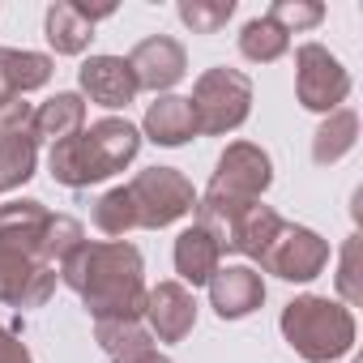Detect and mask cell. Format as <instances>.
<instances>
[{
    "label": "cell",
    "mask_w": 363,
    "mask_h": 363,
    "mask_svg": "<svg viewBox=\"0 0 363 363\" xmlns=\"http://www.w3.org/2000/svg\"><path fill=\"white\" fill-rule=\"evenodd\" d=\"M60 282L73 286L94 320H141L145 308V269L141 252L124 240L82 244L60 261Z\"/></svg>",
    "instance_id": "6da1fadb"
},
{
    "label": "cell",
    "mask_w": 363,
    "mask_h": 363,
    "mask_svg": "<svg viewBox=\"0 0 363 363\" xmlns=\"http://www.w3.org/2000/svg\"><path fill=\"white\" fill-rule=\"evenodd\" d=\"M48 218V206L30 197L0 206V303L43 308L52 299L60 274L43 261Z\"/></svg>",
    "instance_id": "7a4b0ae2"
},
{
    "label": "cell",
    "mask_w": 363,
    "mask_h": 363,
    "mask_svg": "<svg viewBox=\"0 0 363 363\" xmlns=\"http://www.w3.org/2000/svg\"><path fill=\"white\" fill-rule=\"evenodd\" d=\"M137 150H141V133L128 120L107 116V120H99V124L65 137V141H56L52 154H48V167H52L56 184L90 189V184H99V179L124 171L137 158Z\"/></svg>",
    "instance_id": "3957f363"
},
{
    "label": "cell",
    "mask_w": 363,
    "mask_h": 363,
    "mask_svg": "<svg viewBox=\"0 0 363 363\" xmlns=\"http://www.w3.org/2000/svg\"><path fill=\"white\" fill-rule=\"evenodd\" d=\"M269 184H274V162L261 145H252V141L227 145L210 175L206 197H197V227H206L223 244V231L231 227V218L240 210H248L252 201H261V193Z\"/></svg>",
    "instance_id": "277c9868"
},
{
    "label": "cell",
    "mask_w": 363,
    "mask_h": 363,
    "mask_svg": "<svg viewBox=\"0 0 363 363\" xmlns=\"http://www.w3.org/2000/svg\"><path fill=\"white\" fill-rule=\"evenodd\" d=\"M282 337L308 363H333L354 350V312L325 295H299L282 308Z\"/></svg>",
    "instance_id": "5b68a950"
},
{
    "label": "cell",
    "mask_w": 363,
    "mask_h": 363,
    "mask_svg": "<svg viewBox=\"0 0 363 363\" xmlns=\"http://www.w3.org/2000/svg\"><path fill=\"white\" fill-rule=\"evenodd\" d=\"M193 120L201 137H223L235 133L248 111H252V82L240 69H206L193 86Z\"/></svg>",
    "instance_id": "8992f818"
},
{
    "label": "cell",
    "mask_w": 363,
    "mask_h": 363,
    "mask_svg": "<svg viewBox=\"0 0 363 363\" xmlns=\"http://www.w3.org/2000/svg\"><path fill=\"white\" fill-rule=\"evenodd\" d=\"M128 201H133V218L137 227H171L179 223L184 214L197 210V193L184 175H179L175 167H145L133 175V184H124Z\"/></svg>",
    "instance_id": "52a82bcc"
},
{
    "label": "cell",
    "mask_w": 363,
    "mask_h": 363,
    "mask_svg": "<svg viewBox=\"0 0 363 363\" xmlns=\"http://www.w3.org/2000/svg\"><path fill=\"white\" fill-rule=\"evenodd\" d=\"M39 162V137H35V107L26 99H13L0 107V193L22 189Z\"/></svg>",
    "instance_id": "ba28073f"
},
{
    "label": "cell",
    "mask_w": 363,
    "mask_h": 363,
    "mask_svg": "<svg viewBox=\"0 0 363 363\" xmlns=\"http://www.w3.org/2000/svg\"><path fill=\"white\" fill-rule=\"evenodd\" d=\"M295 94L308 111H337L350 94V73L342 69V60L320 48V43H303L295 52Z\"/></svg>",
    "instance_id": "9c48e42d"
},
{
    "label": "cell",
    "mask_w": 363,
    "mask_h": 363,
    "mask_svg": "<svg viewBox=\"0 0 363 363\" xmlns=\"http://www.w3.org/2000/svg\"><path fill=\"white\" fill-rule=\"evenodd\" d=\"M325 265H329V244L316 231L291 227V223H282L261 252V269L282 282H312Z\"/></svg>",
    "instance_id": "30bf717a"
},
{
    "label": "cell",
    "mask_w": 363,
    "mask_h": 363,
    "mask_svg": "<svg viewBox=\"0 0 363 363\" xmlns=\"http://www.w3.org/2000/svg\"><path fill=\"white\" fill-rule=\"evenodd\" d=\"M150 337L158 342H184L197 325V299L184 282H158L145 291V308H141Z\"/></svg>",
    "instance_id": "8fae6325"
},
{
    "label": "cell",
    "mask_w": 363,
    "mask_h": 363,
    "mask_svg": "<svg viewBox=\"0 0 363 363\" xmlns=\"http://www.w3.org/2000/svg\"><path fill=\"white\" fill-rule=\"evenodd\" d=\"M116 5H77V0H56L43 18V35L56 48V56H82L94 39V22L111 18Z\"/></svg>",
    "instance_id": "7c38bea8"
},
{
    "label": "cell",
    "mask_w": 363,
    "mask_h": 363,
    "mask_svg": "<svg viewBox=\"0 0 363 363\" xmlns=\"http://www.w3.org/2000/svg\"><path fill=\"white\" fill-rule=\"evenodd\" d=\"M128 69L137 77V90H154V94H167L179 77L189 73V56L175 39L167 35H154V39H141L133 52H128Z\"/></svg>",
    "instance_id": "4fadbf2b"
},
{
    "label": "cell",
    "mask_w": 363,
    "mask_h": 363,
    "mask_svg": "<svg viewBox=\"0 0 363 363\" xmlns=\"http://www.w3.org/2000/svg\"><path fill=\"white\" fill-rule=\"evenodd\" d=\"M77 82L90 94V103L111 107V111L116 107H128L137 99V77H133V69H128L124 56H90L77 69Z\"/></svg>",
    "instance_id": "5bb4252c"
},
{
    "label": "cell",
    "mask_w": 363,
    "mask_h": 363,
    "mask_svg": "<svg viewBox=\"0 0 363 363\" xmlns=\"http://www.w3.org/2000/svg\"><path fill=\"white\" fill-rule=\"evenodd\" d=\"M265 303V282L252 265H227L210 278V308L223 320H240Z\"/></svg>",
    "instance_id": "9a60e30c"
},
{
    "label": "cell",
    "mask_w": 363,
    "mask_h": 363,
    "mask_svg": "<svg viewBox=\"0 0 363 363\" xmlns=\"http://www.w3.org/2000/svg\"><path fill=\"white\" fill-rule=\"evenodd\" d=\"M223 269V244L218 235H210L206 227H189L175 235V274L193 282V286H210V278Z\"/></svg>",
    "instance_id": "2e32d148"
},
{
    "label": "cell",
    "mask_w": 363,
    "mask_h": 363,
    "mask_svg": "<svg viewBox=\"0 0 363 363\" xmlns=\"http://www.w3.org/2000/svg\"><path fill=\"white\" fill-rule=\"evenodd\" d=\"M52 82V56L22 52V48H0V107L39 90Z\"/></svg>",
    "instance_id": "e0dca14e"
},
{
    "label": "cell",
    "mask_w": 363,
    "mask_h": 363,
    "mask_svg": "<svg viewBox=\"0 0 363 363\" xmlns=\"http://www.w3.org/2000/svg\"><path fill=\"white\" fill-rule=\"evenodd\" d=\"M278 227H282V218H278L269 206L252 201V206L240 210V214L231 218V227L223 231V252H244V257L261 261V252H265V244L274 240Z\"/></svg>",
    "instance_id": "ac0fdd59"
},
{
    "label": "cell",
    "mask_w": 363,
    "mask_h": 363,
    "mask_svg": "<svg viewBox=\"0 0 363 363\" xmlns=\"http://www.w3.org/2000/svg\"><path fill=\"white\" fill-rule=\"evenodd\" d=\"M145 137L154 145H184L189 137H197V120H193V107L189 99L179 94H162L145 107Z\"/></svg>",
    "instance_id": "d6986e66"
},
{
    "label": "cell",
    "mask_w": 363,
    "mask_h": 363,
    "mask_svg": "<svg viewBox=\"0 0 363 363\" xmlns=\"http://www.w3.org/2000/svg\"><path fill=\"white\" fill-rule=\"evenodd\" d=\"M94 342L111 363H141L154 350V337L141 320H94Z\"/></svg>",
    "instance_id": "ffe728a7"
},
{
    "label": "cell",
    "mask_w": 363,
    "mask_h": 363,
    "mask_svg": "<svg viewBox=\"0 0 363 363\" xmlns=\"http://www.w3.org/2000/svg\"><path fill=\"white\" fill-rule=\"evenodd\" d=\"M82 128H86V103H82V94H56L43 107H35V137L39 141L56 145V141H65V137H73Z\"/></svg>",
    "instance_id": "44dd1931"
},
{
    "label": "cell",
    "mask_w": 363,
    "mask_h": 363,
    "mask_svg": "<svg viewBox=\"0 0 363 363\" xmlns=\"http://www.w3.org/2000/svg\"><path fill=\"white\" fill-rule=\"evenodd\" d=\"M354 141H359V116H354L350 107H337V111H329L325 124L316 128V137H312V158H316L320 167H329V162L346 158V154L354 150Z\"/></svg>",
    "instance_id": "7402d4cb"
},
{
    "label": "cell",
    "mask_w": 363,
    "mask_h": 363,
    "mask_svg": "<svg viewBox=\"0 0 363 363\" xmlns=\"http://www.w3.org/2000/svg\"><path fill=\"white\" fill-rule=\"evenodd\" d=\"M286 48H291V35L278 30L269 18H252V22L240 30V52H244V60H252V65H274V60L286 56Z\"/></svg>",
    "instance_id": "603a6c76"
},
{
    "label": "cell",
    "mask_w": 363,
    "mask_h": 363,
    "mask_svg": "<svg viewBox=\"0 0 363 363\" xmlns=\"http://www.w3.org/2000/svg\"><path fill=\"white\" fill-rule=\"evenodd\" d=\"M235 13V0H179V22L193 35H218Z\"/></svg>",
    "instance_id": "cb8c5ba5"
},
{
    "label": "cell",
    "mask_w": 363,
    "mask_h": 363,
    "mask_svg": "<svg viewBox=\"0 0 363 363\" xmlns=\"http://www.w3.org/2000/svg\"><path fill=\"white\" fill-rule=\"evenodd\" d=\"M82 244H86V231H82L77 218H69V214H52V218H48V231H43V261H48L52 269H60V261H65L69 252H77Z\"/></svg>",
    "instance_id": "d4e9b609"
},
{
    "label": "cell",
    "mask_w": 363,
    "mask_h": 363,
    "mask_svg": "<svg viewBox=\"0 0 363 363\" xmlns=\"http://www.w3.org/2000/svg\"><path fill=\"white\" fill-rule=\"evenodd\" d=\"M265 18H269L278 30L299 35V30H312V26L325 22V5H316V0H274Z\"/></svg>",
    "instance_id": "484cf974"
},
{
    "label": "cell",
    "mask_w": 363,
    "mask_h": 363,
    "mask_svg": "<svg viewBox=\"0 0 363 363\" xmlns=\"http://www.w3.org/2000/svg\"><path fill=\"white\" fill-rule=\"evenodd\" d=\"M94 227H99L103 235H128V231L137 227L133 201H128L124 189H111V193H103V197L94 201Z\"/></svg>",
    "instance_id": "4316f807"
},
{
    "label": "cell",
    "mask_w": 363,
    "mask_h": 363,
    "mask_svg": "<svg viewBox=\"0 0 363 363\" xmlns=\"http://www.w3.org/2000/svg\"><path fill=\"white\" fill-rule=\"evenodd\" d=\"M354 261H359V235L346 240L342 248V274H337V286L346 295V303H359V282H354Z\"/></svg>",
    "instance_id": "83f0119b"
},
{
    "label": "cell",
    "mask_w": 363,
    "mask_h": 363,
    "mask_svg": "<svg viewBox=\"0 0 363 363\" xmlns=\"http://www.w3.org/2000/svg\"><path fill=\"white\" fill-rule=\"evenodd\" d=\"M0 363H35V359H30V350H26V346L5 329V325H0Z\"/></svg>",
    "instance_id": "f1b7e54d"
},
{
    "label": "cell",
    "mask_w": 363,
    "mask_h": 363,
    "mask_svg": "<svg viewBox=\"0 0 363 363\" xmlns=\"http://www.w3.org/2000/svg\"><path fill=\"white\" fill-rule=\"evenodd\" d=\"M141 363H171V359H167V354H158V350H150V354H145Z\"/></svg>",
    "instance_id": "f546056e"
}]
</instances>
